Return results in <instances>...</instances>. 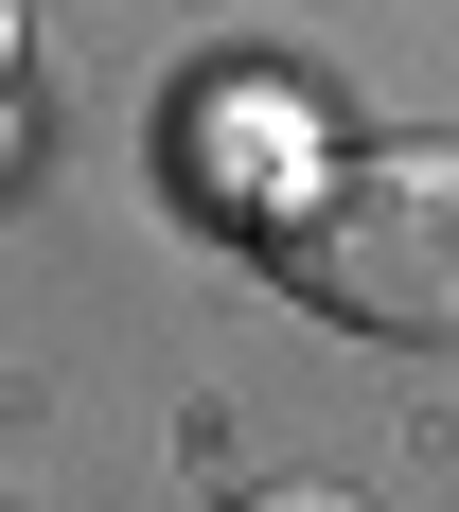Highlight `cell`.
<instances>
[{
    "label": "cell",
    "instance_id": "cell-1",
    "mask_svg": "<svg viewBox=\"0 0 459 512\" xmlns=\"http://www.w3.org/2000/svg\"><path fill=\"white\" fill-rule=\"evenodd\" d=\"M283 283H301L336 336H389V354H459V142L336 159V177L283 212Z\"/></svg>",
    "mask_w": 459,
    "mask_h": 512
},
{
    "label": "cell",
    "instance_id": "cell-2",
    "mask_svg": "<svg viewBox=\"0 0 459 512\" xmlns=\"http://www.w3.org/2000/svg\"><path fill=\"white\" fill-rule=\"evenodd\" d=\"M212 512H354L336 477H248V495H212Z\"/></svg>",
    "mask_w": 459,
    "mask_h": 512
},
{
    "label": "cell",
    "instance_id": "cell-3",
    "mask_svg": "<svg viewBox=\"0 0 459 512\" xmlns=\"http://www.w3.org/2000/svg\"><path fill=\"white\" fill-rule=\"evenodd\" d=\"M0 53H18V0H0Z\"/></svg>",
    "mask_w": 459,
    "mask_h": 512
}]
</instances>
